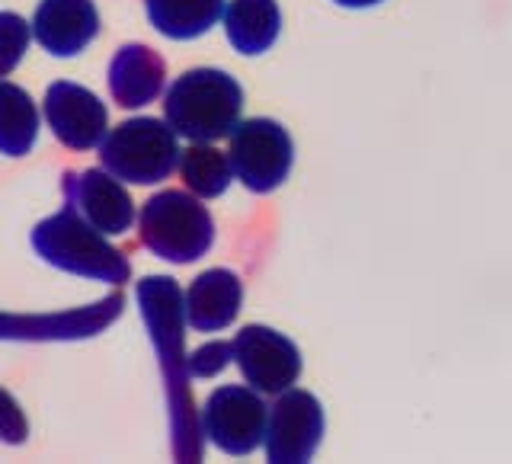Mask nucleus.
<instances>
[{
    "label": "nucleus",
    "mask_w": 512,
    "mask_h": 464,
    "mask_svg": "<svg viewBox=\"0 0 512 464\" xmlns=\"http://www.w3.org/2000/svg\"><path fill=\"white\" fill-rule=\"evenodd\" d=\"M141 317L151 330V343L157 349L160 372L167 384L170 404V426H173V455L176 461H199L202 458V436L196 407L189 397V365L183 352V292L180 285L167 276H151L138 285Z\"/></svg>",
    "instance_id": "nucleus-1"
},
{
    "label": "nucleus",
    "mask_w": 512,
    "mask_h": 464,
    "mask_svg": "<svg viewBox=\"0 0 512 464\" xmlns=\"http://www.w3.org/2000/svg\"><path fill=\"white\" fill-rule=\"evenodd\" d=\"M244 90L228 71L192 68L170 84L164 96L167 125L189 141H218L234 132Z\"/></svg>",
    "instance_id": "nucleus-2"
},
{
    "label": "nucleus",
    "mask_w": 512,
    "mask_h": 464,
    "mask_svg": "<svg viewBox=\"0 0 512 464\" xmlns=\"http://www.w3.org/2000/svg\"><path fill=\"white\" fill-rule=\"evenodd\" d=\"M32 247L42 256L45 263H52L55 269L74 272V276L122 285L132 276L125 253H119L109 244L106 234L80 218L74 208L64 205L58 215L45 218L32 231Z\"/></svg>",
    "instance_id": "nucleus-3"
},
{
    "label": "nucleus",
    "mask_w": 512,
    "mask_h": 464,
    "mask_svg": "<svg viewBox=\"0 0 512 464\" xmlns=\"http://www.w3.org/2000/svg\"><path fill=\"white\" fill-rule=\"evenodd\" d=\"M138 240L167 263H196L215 240L208 208L180 189H164L144 202L138 215Z\"/></svg>",
    "instance_id": "nucleus-4"
},
{
    "label": "nucleus",
    "mask_w": 512,
    "mask_h": 464,
    "mask_svg": "<svg viewBox=\"0 0 512 464\" xmlns=\"http://www.w3.org/2000/svg\"><path fill=\"white\" fill-rule=\"evenodd\" d=\"M100 160L116 180L135 186L164 183L180 164V135L151 116L128 119L100 141Z\"/></svg>",
    "instance_id": "nucleus-5"
},
{
    "label": "nucleus",
    "mask_w": 512,
    "mask_h": 464,
    "mask_svg": "<svg viewBox=\"0 0 512 464\" xmlns=\"http://www.w3.org/2000/svg\"><path fill=\"white\" fill-rule=\"evenodd\" d=\"M228 160L234 180H240L250 192H260L263 196V192H272L285 183L295 160V148L279 122L247 119L234 125Z\"/></svg>",
    "instance_id": "nucleus-6"
},
{
    "label": "nucleus",
    "mask_w": 512,
    "mask_h": 464,
    "mask_svg": "<svg viewBox=\"0 0 512 464\" xmlns=\"http://www.w3.org/2000/svg\"><path fill=\"white\" fill-rule=\"evenodd\" d=\"M269 407L260 391L244 384H224L202 407V432L224 455H250L263 445Z\"/></svg>",
    "instance_id": "nucleus-7"
},
{
    "label": "nucleus",
    "mask_w": 512,
    "mask_h": 464,
    "mask_svg": "<svg viewBox=\"0 0 512 464\" xmlns=\"http://www.w3.org/2000/svg\"><path fill=\"white\" fill-rule=\"evenodd\" d=\"M231 359L244 372L247 384L260 394H282L301 375V352L285 333L250 324L231 343Z\"/></svg>",
    "instance_id": "nucleus-8"
},
{
    "label": "nucleus",
    "mask_w": 512,
    "mask_h": 464,
    "mask_svg": "<svg viewBox=\"0 0 512 464\" xmlns=\"http://www.w3.org/2000/svg\"><path fill=\"white\" fill-rule=\"evenodd\" d=\"M324 439V407L308 391H282L266 416V458L272 464L311 461Z\"/></svg>",
    "instance_id": "nucleus-9"
},
{
    "label": "nucleus",
    "mask_w": 512,
    "mask_h": 464,
    "mask_svg": "<svg viewBox=\"0 0 512 464\" xmlns=\"http://www.w3.org/2000/svg\"><path fill=\"white\" fill-rule=\"evenodd\" d=\"M64 205L84 218L90 228L109 237H122L135 221V202L125 192L122 180L109 170L64 173Z\"/></svg>",
    "instance_id": "nucleus-10"
},
{
    "label": "nucleus",
    "mask_w": 512,
    "mask_h": 464,
    "mask_svg": "<svg viewBox=\"0 0 512 464\" xmlns=\"http://www.w3.org/2000/svg\"><path fill=\"white\" fill-rule=\"evenodd\" d=\"M45 119L52 135L71 151H93L106 138L109 112L93 90L58 80L45 93Z\"/></svg>",
    "instance_id": "nucleus-11"
},
{
    "label": "nucleus",
    "mask_w": 512,
    "mask_h": 464,
    "mask_svg": "<svg viewBox=\"0 0 512 464\" xmlns=\"http://www.w3.org/2000/svg\"><path fill=\"white\" fill-rule=\"evenodd\" d=\"M122 314V295H109L100 304L64 311V314H36L13 317L0 314V340H87L106 330Z\"/></svg>",
    "instance_id": "nucleus-12"
},
{
    "label": "nucleus",
    "mask_w": 512,
    "mask_h": 464,
    "mask_svg": "<svg viewBox=\"0 0 512 464\" xmlns=\"http://www.w3.org/2000/svg\"><path fill=\"white\" fill-rule=\"evenodd\" d=\"M29 29L48 55L74 58L100 32V10L93 0H42Z\"/></svg>",
    "instance_id": "nucleus-13"
},
{
    "label": "nucleus",
    "mask_w": 512,
    "mask_h": 464,
    "mask_svg": "<svg viewBox=\"0 0 512 464\" xmlns=\"http://www.w3.org/2000/svg\"><path fill=\"white\" fill-rule=\"evenodd\" d=\"M240 298H244V285L231 269H205L183 295L186 324L199 333H218L231 327L240 311Z\"/></svg>",
    "instance_id": "nucleus-14"
},
{
    "label": "nucleus",
    "mask_w": 512,
    "mask_h": 464,
    "mask_svg": "<svg viewBox=\"0 0 512 464\" xmlns=\"http://www.w3.org/2000/svg\"><path fill=\"white\" fill-rule=\"evenodd\" d=\"M164 58H160L151 45H122L109 64V93L112 100L125 109H138L154 103L160 90H164Z\"/></svg>",
    "instance_id": "nucleus-15"
},
{
    "label": "nucleus",
    "mask_w": 512,
    "mask_h": 464,
    "mask_svg": "<svg viewBox=\"0 0 512 464\" xmlns=\"http://www.w3.org/2000/svg\"><path fill=\"white\" fill-rule=\"evenodd\" d=\"M282 13L276 0H231L224 7V32L240 55H263L279 39Z\"/></svg>",
    "instance_id": "nucleus-16"
},
{
    "label": "nucleus",
    "mask_w": 512,
    "mask_h": 464,
    "mask_svg": "<svg viewBox=\"0 0 512 464\" xmlns=\"http://www.w3.org/2000/svg\"><path fill=\"white\" fill-rule=\"evenodd\" d=\"M151 26L160 36L186 42L199 39L224 16V0H144Z\"/></svg>",
    "instance_id": "nucleus-17"
},
{
    "label": "nucleus",
    "mask_w": 512,
    "mask_h": 464,
    "mask_svg": "<svg viewBox=\"0 0 512 464\" xmlns=\"http://www.w3.org/2000/svg\"><path fill=\"white\" fill-rule=\"evenodd\" d=\"M39 138V106L23 90L0 80V154L26 157Z\"/></svg>",
    "instance_id": "nucleus-18"
},
{
    "label": "nucleus",
    "mask_w": 512,
    "mask_h": 464,
    "mask_svg": "<svg viewBox=\"0 0 512 464\" xmlns=\"http://www.w3.org/2000/svg\"><path fill=\"white\" fill-rule=\"evenodd\" d=\"M180 176L183 183L196 192L199 199H218L221 192H228L234 170L228 154L212 148V141H192V148L180 151Z\"/></svg>",
    "instance_id": "nucleus-19"
},
{
    "label": "nucleus",
    "mask_w": 512,
    "mask_h": 464,
    "mask_svg": "<svg viewBox=\"0 0 512 464\" xmlns=\"http://www.w3.org/2000/svg\"><path fill=\"white\" fill-rule=\"evenodd\" d=\"M29 36H32V29L23 16H16L10 10L0 13V77L16 71V64L23 61L29 48Z\"/></svg>",
    "instance_id": "nucleus-20"
},
{
    "label": "nucleus",
    "mask_w": 512,
    "mask_h": 464,
    "mask_svg": "<svg viewBox=\"0 0 512 464\" xmlns=\"http://www.w3.org/2000/svg\"><path fill=\"white\" fill-rule=\"evenodd\" d=\"M228 362H231V343H224V340H212L186 356L189 375H196V378H215L218 372L228 368Z\"/></svg>",
    "instance_id": "nucleus-21"
},
{
    "label": "nucleus",
    "mask_w": 512,
    "mask_h": 464,
    "mask_svg": "<svg viewBox=\"0 0 512 464\" xmlns=\"http://www.w3.org/2000/svg\"><path fill=\"white\" fill-rule=\"evenodd\" d=\"M29 436V423H26V416L20 410V404L0 388V442H7V445H23Z\"/></svg>",
    "instance_id": "nucleus-22"
},
{
    "label": "nucleus",
    "mask_w": 512,
    "mask_h": 464,
    "mask_svg": "<svg viewBox=\"0 0 512 464\" xmlns=\"http://www.w3.org/2000/svg\"><path fill=\"white\" fill-rule=\"evenodd\" d=\"M340 7H352V10H359V7H375L381 4V0H336Z\"/></svg>",
    "instance_id": "nucleus-23"
}]
</instances>
